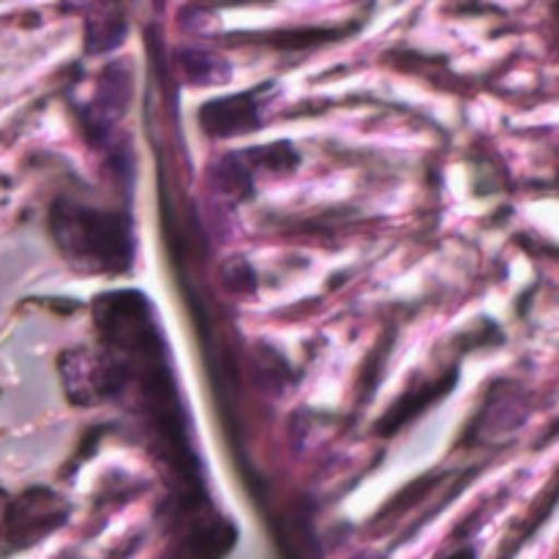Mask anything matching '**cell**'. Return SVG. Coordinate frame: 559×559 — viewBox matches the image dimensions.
<instances>
[{
	"mask_svg": "<svg viewBox=\"0 0 559 559\" xmlns=\"http://www.w3.org/2000/svg\"><path fill=\"white\" fill-rule=\"evenodd\" d=\"M52 235L66 260L85 273H120L134 257L131 224L118 213L58 202L52 211Z\"/></svg>",
	"mask_w": 559,
	"mask_h": 559,
	"instance_id": "obj_1",
	"label": "cell"
},
{
	"mask_svg": "<svg viewBox=\"0 0 559 559\" xmlns=\"http://www.w3.org/2000/svg\"><path fill=\"white\" fill-rule=\"evenodd\" d=\"M60 374H63L66 393L74 404H96L118 393L126 385L123 371L115 366L109 355L87 353V349H71L60 360Z\"/></svg>",
	"mask_w": 559,
	"mask_h": 559,
	"instance_id": "obj_2",
	"label": "cell"
},
{
	"mask_svg": "<svg viewBox=\"0 0 559 559\" xmlns=\"http://www.w3.org/2000/svg\"><path fill=\"white\" fill-rule=\"evenodd\" d=\"M66 516H69V508L58 495L47 489H33L11 506L5 516V538L14 549H25L58 530Z\"/></svg>",
	"mask_w": 559,
	"mask_h": 559,
	"instance_id": "obj_3",
	"label": "cell"
},
{
	"mask_svg": "<svg viewBox=\"0 0 559 559\" xmlns=\"http://www.w3.org/2000/svg\"><path fill=\"white\" fill-rule=\"evenodd\" d=\"M271 85L254 87V91L235 93V96L213 98V102L202 104L200 109V126L205 134L227 140V136L249 134L260 126L262 104H265V93Z\"/></svg>",
	"mask_w": 559,
	"mask_h": 559,
	"instance_id": "obj_4",
	"label": "cell"
},
{
	"mask_svg": "<svg viewBox=\"0 0 559 559\" xmlns=\"http://www.w3.org/2000/svg\"><path fill=\"white\" fill-rule=\"evenodd\" d=\"M69 9L85 11V47L91 55L109 52L126 38L123 0H66Z\"/></svg>",
	"mask_w": 559,
	"mask_h": 559,
	"instance_id": "obj_5",
	"label": "cell"
},
{
	"mask_svg": "<svg viewBox=\"0 0 559 559\" xmlns=\"http://www.w3.org/2000/svg\"><path fill=\"white\" fill-rule=\"evenodd\" d=\"M238 540V530L229 522H202L167 559H222Z\"/></svg>",
	"mask_w": 559,
	"mask_h": 559,
	"instance_id": "obj_6",
	"label": "cell"
},
{
	"mask_svg": "<svg viewBox=\"0 0 559 559\" xmlns=\"http://www.w3.org/2000/svg\"><path fill=\"white\" fill-rule=\"evenodd\" d=\"M453 382H456V374H448L445 380L437 382L435 388H424V391H409L407 396H404L402 402H396V407H393L391 413L382 418V424H380L382 435H388V431H396L399 426L407 424V418H415V415H418L420 409L426 407V404L435 402V399H440V396H445V393L453 388Z\"/></svg>",
	"mask_w": 559,
	"mask_h": 559,
	"instance_id": "obj_7",
	"label": "cell"
},
{
	"mask_svg": "<svg viewBox=\"0 0 559 559\" xmlns=\"http://www.w3.org/2000/svg\"><path fill=\"white\" fill-rule=\"evenodd\" d=\"M178 63L183 69L186 80L197 87L205 85H218V82H227L229 69L218 55L205 52V49H183L178 55Z\"/></svg>",
	"mask_w": 559,
	"mask_h": 559,
	"instance_id": "obj_8",
	"label": "cell"
},
{
	"mask_svg": "<svg viewBox=\"0 0 559 559\" xmlns=\"http://www.w3.org/2000/svg\"><path fill=\"white\" fill-rule=\"evenodd\" d=\"M448 559H475V555H473V551H459V555H453Z\"/></svg>",
	"mask_w": 559,
	"mask_h": 559,
	"instance_id": "obj_9",
	"label": "cell"
},
{
	"mask_svg": "<svg viewBox=\"0 0 559 559\" xmlns=\"http://www.w3.org/2000/svg\"><path fill=\"white\" fill-rule=\"evenodd\" d=\"M555 14H557V25H559V0L555 3Z\"/></svg>",
	"mask_w": 559,
	"mask_h": 559,
	"instance_id": "obj_10",
	"label": "cell"
}]
</instances>
